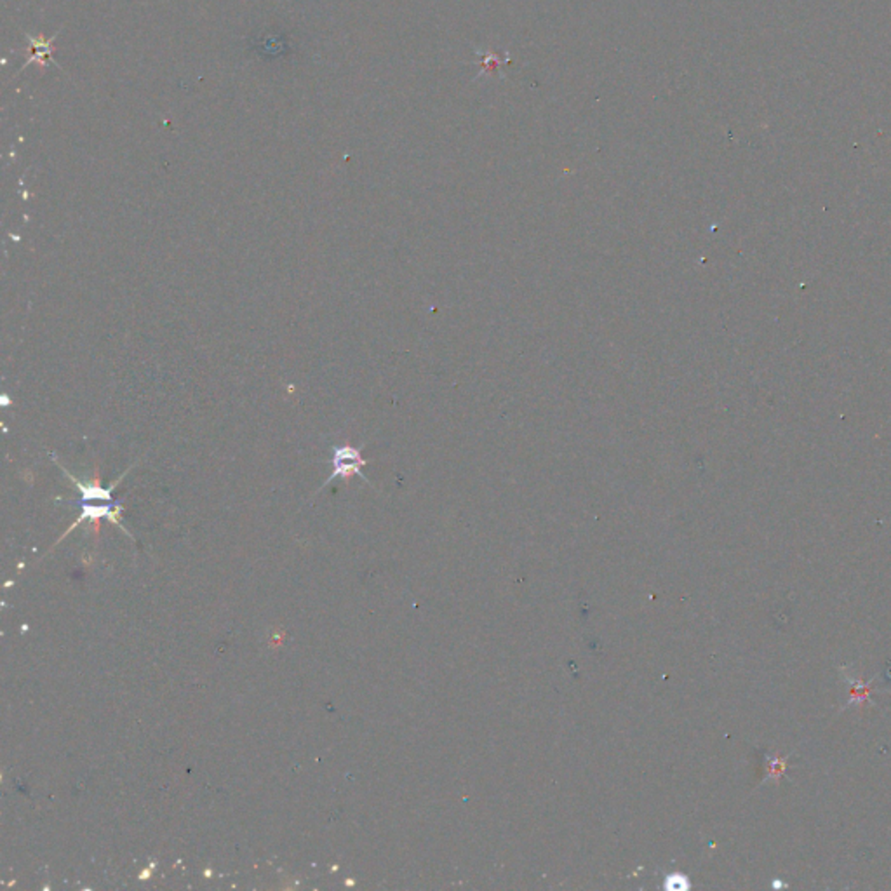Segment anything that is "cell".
<instances>
[{"mask_svg":"<svg viewBox=\"0 0 891 891\" xmlns=\"http://www.w3.org/2000/svg\"><path fill=\"white\" fill-rule=\"evenodd\" d=\"M333 465H335V470H333V476L329 478V481L333 478H350L354 474L366 479L361 472L362 467L366 465V459L361 457L359 450H356L352 446L338 448L335 451V458H333Z\"/></svg>","mask_w":891,"mask_h":891,"instance_id":"obj_1","label":"cell"}]
</instances>
